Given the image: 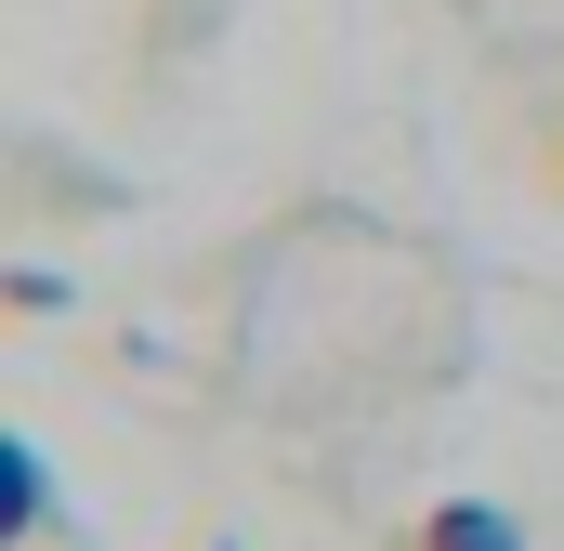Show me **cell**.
Returning <instances> with one entry per match:
<instances>
[{
  "label": "cell",
  "instance_id": "obj_1",
  "mask_svg": "<svg viewBox=\"0 0 564 551\" xmlns=\"http://www.w3.org/2000/svg\"><path fill=\"white\" fill-rule=\"evenodd\" d=\"M408 551H525V526L499 499H433L421 526H408Z\"/></svg>",
  "mask_w": 564,
  "mask_h": 551
},
{
  "label": "cell",
  "instance_id": "obj_2",
  "mask_svg": "<svg viewBox=\"0 0 564 551\" xmlns=\"http://www.w3.org/2000/svg\"><path fill=\"white\" fill-rule=\"evenodd\" d=\"M552 197H564V132H552Z\"/></svg>",
  "mask_w": 564,
  "mask_h": 551
}]
</instances>
